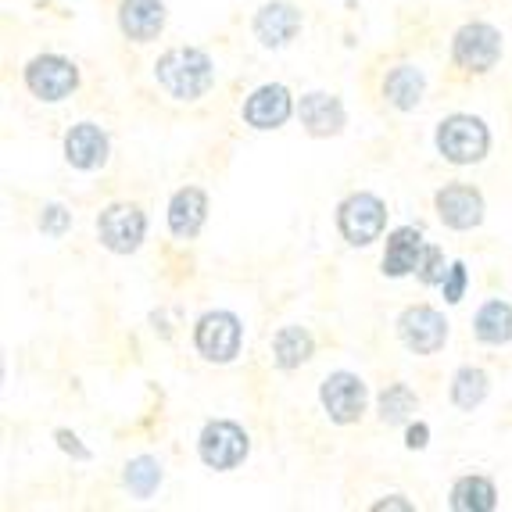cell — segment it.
<instances>
[{
	"instance_id": "cell-9",
	"label": "cell",
	"mask_w": 512,
	"mask_h": 512,
	"mask_svg": "<svg viewBox=\"0 0 512 512\" xmlns=\"http://www.w3.org/2000/svg\"><path fill=\"white\" fill-rule=\"evenodd\" d=\"M319 409L333 427H355L369 412V384L351 369H333L319 380Z\"/></svg>"
},
{
	"instance_id": "cell-28",
	"label": "cell",
	"mask_w": 512,
	"mask_h": 512,
	"mask_svg": "<svg viewBox=\"0 0 512 512\" xmlns=\"http://www.w3.org/2000/svg\"><path fill=\"white\" fill-rule=\"evenodd\" d=\"M466 291H470V269H466L462 258H455L452 269H448V276H444V283H441V294L448 305H459V301L466 298Z\"/></svg>"
},
{
	"instance_id": "cell-17",
	"label": "cell",
	"mask_w": 512,
	"mask_h": 512,
	"mask_svg": "<svg viewBox=\"0 0 512 512\" xmlns=\"http://www.w3.org/2000/svg\"><path fill=\"white\" fill-rule=\"evenodd\" d=\"M427 251V237H423V226H394L384 237V258H380V269H384L387 280H405V276H416L419 258Z\"/></svg>"
},
{
	"instance_id": "cell-5",
	"label": "cell",
	"mask_w": 512,
	"mask_h": 512,
	"mask_svg": "<svg viewBox=\"0 0 512 512\" xmlns=\"http://www.w3.org/2000/svg\"><path fill=\"white\" fill-rule=\"evenodd\" d=\"M505 54V36L495 22H484V18H473V22H462L452 33V47H448V58L459 72L466 76H487L495 69Z\"/></svg>"
},
{
	"instance_id": "cell-11",
	"label": "cell",
	"mask_w": 512,
	"mask_h": 512,
	"mask_svg": "<svg viewBox=\"0 0 512 512\" xmlns=\"http://www.w3.org/2000/svg\"><path fill=\"white\" fill-rule=\"evenodd\" d=\"M434 212L441 219L444 230L452 233H473L484 226L487 219V201L484 190L473 187V183H444L441 190L434 194Z\"/></svg>"
},
{
	"instance_id": "cell-20",
	"label": "cell",
	"mask_w": 512,
	"mask_h": 512,
	"mask_svg": "<svg viewBox=\"0 0 512 512\" xmlns=\"http://www.w3.org/2000/svg\"><path fill=\"white\" fill-rule=\"evenodd\" d=\"M269 355H273V366L280 369V373H294V369L308 366V362L316 359V337H312L308 326L287 323L273 333Z\"/></svg>"
},
{
	"instance_id": "cell-3",
	"label": "cell",
	"mask_w": 512,
	"mask_h": 512,
	"mask_svg": "<svg viewBox=\"0 0 512 512\" xmlns=\"http://www.w3.org/2000/svg\"><path fill=\"white\" fill-rule=\"evenodd\" d=\"M333 226L348 248L366 251L387 237V201L373 190H351L333 208Z\"/></svg>"
},
{
	"instance_id": "cell-8",
	"label": "cell",
	"mask_w": 512,
	"mask_h": 512,
	"mask_svg": "<svg viewBox=\"0 0 512 512\" xmlns=\"http://www.w3.org/2000/svg\"><path fill=\"white\" fill-rule=\"evenodd\" d=\"M94 226H97L101 248L119 258L137 255V251L144 248L147 230H151L147 212L140 205H133V201H111V205H104L101 212H97Z\"/></svg>"
},
{
	"instance_id": "cell-15",
	"label": "cell",
	"mask_w": 512,
	"mask_h": 512,
	"mask_svg": "<svg viewBox=\"0 0 512 512\" xmlns=\"http://www.w3.org/2000/svg\"><path fill=\"white\" fill-rule=\"evenodd\" d=\"M61 151H65V162L76 172H97L111 158V133L101 122L83 119L76 126H69V133L61 140Z\"/></svg>"
},
{
	"instance_id": "cell-30",
	"label": "cell",
	"mask_w": 512,
	"mask_h": 512,
	"mask_svg": "<svg viewBox=\"0 0 512 512\" xmlns=\"http://www.w3.org/2000/svg\"><path fill=\"white\" fill-rule=\"evenodd\" d=\"M430 444V423L427 419H412L409 427H405V448L409 452H423Z\"/></svg>"
},
{
	"instance_id": "cell-1",
	"label": "cell",
	"mask_w": 512,
	"mask_h": 512,
	"mask_svg": "<svg viewBox=\"0 0 512 512\" xmlns=\"http://www.w3.org/2000/svg\"><path fill=\"white\" fill-rule=\"evenodd\" d=\"M154 83L162 86V94L180 104H194L212 94L215 86V61L205 47H169L154 61Z\"/></svg>"
},
{
	"instance_id": "cell-31",
	"label": "cell",
	"mask_w": 512,
	"mask_h": 512,
	"mask_svg": "<svg viewBox=\"0 0 512 512\" xmlns=\"http://www.w3.org/2000/svg\"><path fill=\"white\" fill-rule=\"evenodd\" d=\"M369 509L373 512H416V505H412L405 495H384V498H376Z\"/></svg>"
},
{
	"instance_id": "cell-16",
	"label": "cell",
	"mask_w": 512,
	"mask_h": 512,
	"mask_svg": "<svg viewBox=\"0 0 512 512\" xmlns=\"http://www.w3.org/2000/svg\"><path fill=\"white\" fill-rule=\"evenodd\" d=\"M208 212H212L208 190L194 187V183L172 190L169 208H165V226H169L172 240H197L201 237V230H205V222H208Z\"/></svg>"
},
{
	"instance_id": "cell-24",
	"label": "cell",
	"mask_w": 512,
	"mask_h": 512,
	"mask_svg": "<svg viewBox=\"0 0 512 512\" xmlns=\"http://www.w3.org/2000/svg\"><path fill=\"white\" fill-rule=\"evenodd\" d=\"M419 412V394L412 391L405 380H394L387 384L384 391L376 394V419L384 423V427H409L412 419Z\"/></svg>"
},
{
	"instance_id": "cell-4",
	"label": "cell",
	"mask_w": 512,
	"mask_h": 512,
	"mask_svg": "<svg viewBox=\"0 0 512 512\" xmlns=\"http://www.w3.org/2000/svg\"><path fill=\"white\" fill-rule=\"evenodd\" d=\"M190 344L208 366H233L244 351V319L230 308H208L194 319Z\"/></svg>"
},
{
	"instance_id": "cell-29",
	"label": "cell",
	"mask_w": 512,
	"mask_h": 512,
	"mask_svg": "<svg viewBox=\"0 0 512 512\" xmlns=\"http://www.w3.org/2000/svg\"><path fill=\"white\" fill-rule=\"evenodd\" d=\"M54 444H58V452H65L72 462H90V459H94V452L83 444V437H79L76 430H69V427L54 430Z\"/></svg>"
},
{
	"instance_id": "cell-10",
	"label": "cell",
	"mask_w": 512,
	"mask_h": 512,
	"mask_svg": "<svg viewBox=\"0 0 512 512\" xmlns=\"http://www.w3.org/2000/svg\"><path fill=\"white\" fill-rule=\"evenodd\" d=\"M394 333H398V341H402L405 351H412L419 359H430V355H437L448 344L452 323L434 305H409L394 319Z\"/></svg>"
},
{
	"instance_id": "cell-25",
	"label": "cell",
	"mask_w": 512,
	"mask_h": 512,
	"mask_svg": "<svg viewBox=\"0 0 512 512\" xmlns=\"http://www.w3.org/2000/svg\"><path fill=\"white\" fill-rule=\"evenodd\" d=\"M165 484V470H162V459H154V455H133V459L122 466V487L129 491V498H137V502H151Z\"/></svg>"
},
{
	"instance_id": "cell-2",
	"label": "cell",
	"mask_w": 512,
	"mask_h": 512,
	"mask_svg": "<svg viewBox=\"0 0 512 512\" xmlns=\"http://www.w3.org/2000/svg\"><path fill=\"white\" fill-rule=\"evenodd\" d=\"M434 151L455 169L480 165L491 154V126L480 115H470V111H452L437 122Z\"/></svg>"
},
{
	"instance_id": "cell-7",
	"label": "cell",
	"mask_w": 512,
	"mask_h": 512,
	"mask_svg": "<svg viewBox=\"0 0 512 512\" xmlns=\"http://www.w3.org/2000/svg\"><path fill=\"white\" fill-rule=\"evenodd\" d=\"M251 455V434L237 419H208L197 434V459L212 473L240 470Z\"/></svg>"
},
{
	"instance_id": "cell-6",
	"label": "cell",
	"mask_w": 512,
	"mask_h": 512,
	"mask_svg": "<svg viewBox=\"0 0 512 512\" xmlns=\"http://www.w3.org/2000/svg\"><path fill=\"white\" fill-rule=\"evenodd\" d=\"M22 83H26L29 97H36L40 104H61L69 101L72 94L79 90L83 83V72L72 58L58 51H43L33 54L26 61V69H22Z\"/></svg>"
},
{
	"instance_id": "cell-12",
	"label": "cell",
	"mask_w": 512,
	"mask_h": 512,
	"mask_svg": "<svg viewBox=\"0 0 512 512\" xmlns=\"http://www.w3.org/2000/svg\"><path fill=\"white\" fill-rule=\"evenodd\" d=\"M298 115V97L283 83H262L255 86L244 104H240V119L255 133H276Z\"/></svg>"
},
{
	"instance_id": "cell-14",
	"label": "cell",
	"mask_w": 512,
	"mask_h": 512,
	"mask_svg": "<svg viewBox=\"0 0 512 512\" xmlns=\"http://www.w3.org/2000/svg\"><path fill=\"white\" fill-rule=\"evenodd\" d=\"M298 122L312 140L341 137L348 129V108L330 90H308L298 97Z\"/></svg>"
},
{
	"instance_id": "cell-13",
	"label": "cell",
	"mask_w": 512,
	"mask_h": 512,
	"mask_svg": "<svg viewBox=\"0 0 512 512\" xmlns=\"http://www.w3.org/2000/svg\"><path fill=\"white\" fill-rule=\"evenodd\" d=\"M305 29V15L291 0H265L251 18V33L265 51H287Z\"/></svg>"
},
{
	"instance_id": "cell-22",
	"label": "cell",
	"mask_w": 512,
	"mask_h": 512,
	"mask_svg": "<svg viewBox=\"0 0 512 512\" xmlns=\"http://www.w3.org/2000/svg\"><path fill=\"white\" fill-rule=\"evenodd\" d=\"M448 509L452 512H495L498 509V487L484 473H466L448 491Z\"/></svg>"
},
{
	"instance_id": "cell-27",
	"label": "cell",
	"mask_w": 512,
	"mask_h": 512,
	"mask_svg": "<svg viewBox=\"0 0 512 512\" xmlns=\"http://www.w3.org/2000/svg\"><path fill=\"white\" fill-rule=\"evenodd\" d=\"M448 269H452V262L444 258V251L437 248V244H430L427 240V251H423V258H419L416 280L423 283V287H441L444 276H448Z\"/></svg>"
},
{
	"instance_id": "cell-19",
	"label": "cell",
	"mask_w": 512,
	"mask_h": 512,
	"mask_svg": "<svg viewBox=\"0 0 512 512\" xmlns=\"http://www.w3.org/2000/svg\"><path fill=\"white\" fill-rule=\"evenodd\" d=\"M380 94H384V101L394 111L412 115L423 104V97H427V72L419 69V65H412V61H398L394 69H387L384 83H380Z\"/></svg>"
},
{
	"instance_id": "cell-23",
	"label": "cell",
	"mask_w": 512,
	"mask_h": 512,
	"mask_svg": "<svg viewBox=\"0 0 512 512\" xmlns=\"http://www.w3.org/2000/svg\"><path fill=\"white\" fill-rule=\"evenodd\" d=\"M487 394H491V376L473 362H462L448 380V402L459 412H477L487 402Z\"/></svg>"
},
{
	"instance_id": "cell-18",
	"label": "cell",
	"mask_w": 512,
	"mask_h": 512,
	"mask_svg": "<svg viewBox=\"0 0 512 512\" xmlns=\"http://www.w3.org/2000/svg\"><path fill=\"white\" fill-rule=\"evenodd\" d=\"M169 4L165 0H119L115 26L129 43H154L165 33Z\"/></svg>"
},
{
	"instance_id": "cell-26",
	"label": "cell",
	"mask_w": 512,
	"mask_h": 512,
	"mask_svg": "<svg viewBox=\"0 0 512 512\" xmlns=\"http://www.w3.org/2000/svg\"><path fill=\"white\" fill-rule=\"evenodd\" d=\"M36 230H40L43 237L61 240L72 230V208L61 205V201H47V205L40 208V215H36Z\"/></svg>"
},
{
	"instance_id": "cell-32",
	"label": "cell",
	"mask_w": 512,
	"mask_h": 512,
	"mask_svg": "<svg viewBox=\"0 0 512 512\" xmlns=\"http://www.w3.org/2000/svg\"><path fill=\"white\" fill-rule=\"evenodd\" d=\"M151 326H154V333H158L162 341H169V337H172V326H169V316H165V308L151 312Z\"/></svg>"
},
{
	"instance_id": "cell-21",
	"label": "cell",
	"mask_w": 512,
	"mask_h": 512,
	"mask_svg": "<svg viewBox=\"0 0 512 512\" xmlns=\"http://www.w3.org/2000/svg\"><path fill=\"white\" fill-rule=\"evenodd\" d=\"M473 337L484 348H505V344H512V301L487 298L473 312Z\"/></svg>"
}]
</instances>
